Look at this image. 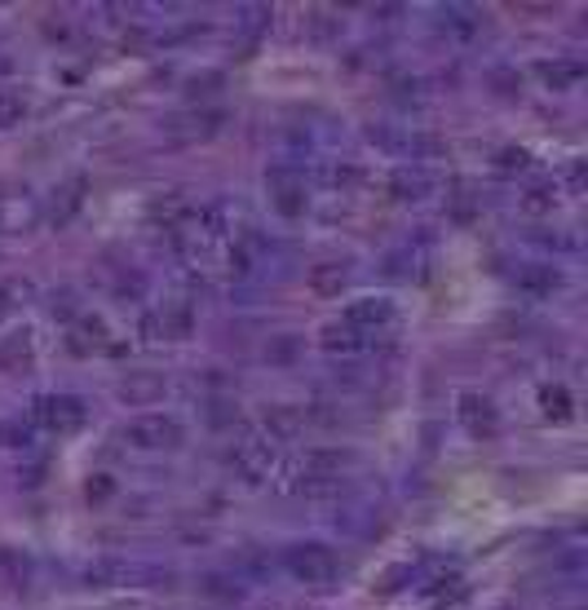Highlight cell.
Segmentation results:
<instances>
[{
    "instance_id": "obj_1",
    "label": "cell",
    "mask_w": 588,
    "mask_h": 610,
    "mask_svg": "<svg viewBox=\"0 0 588 610\" xmlns=\"http://www.w3.org/2000/svg\"><path fill=\"white\" fill-rule=\"evenodd\" d=\"M84 421H89V407L76 394H36L32 407H27V425L41 429V434H54V438H67V434L84 429Z\"/></svg>"
},
{
    "instance_id": "obj_2",
    "label": "cell",
    "mask_w": 588,
    "mask_h": 610,
    "mask_svg": "<svg viewBox=\"0 0 588 610\" xmlns=\"http://www.w3.org/2000/svg\"><path fill=\"white\" fill-rule=\"evenodd\" d=\"M279 566L297 579V584H332L336 575H341V557L327 549V544H319V540H297V544H288L284 553H279Z\"/></svg>"
},
{
    "instance_id": "obj_3",
    "label": "cell",
    "mask_w": 588,
    "mask_h": 610,
    "mask_svg": "<svg viewBox=\"0 0 588 610\" xmlns=\"http://www.w3.org/2000/svg\"><path fill=\"white\" fill-rule=\"evenodd\" d=\"M120 438L138 451H177L182 438H186V425L169 412H142L120 429Z\"/></svg>"
},
{
    "instance_id": "obj_4",
    "label": "cell",
    "mask_w": 588,
    "mask_h": 610,
    "mask_svg": "<svg viewBox=\"0 0 588 610\" xmlns=\"http://www.w3.org/2000/svg\"><path fill=\"white\" fill-rule=\"evenodd\" d=\"M45 221V208H41V195L32 186H0V239H19V234H32L36 226Z\"/></svg>"
},
{
    "instance_id": "obj_5",
    "label": "cell",
    "mask_w": 588,
    "mask_h": 610,
    "mask_svg": "<svg viewBox=\"0 0 588 610\" xmlns=\"http://www.w3.org/2000/svg\"><path fill=\"white\" fill-rule=\"evenodd\" d=\"M226 464L240 473L244 482H266L270 469H275V442L266 434H244V438H234L230 451H226Z\"/></svg>"
},
{
    "instance_id": "obj_6",
    "label": "cell",
    "mask_w": 588,
    "mask_h": 610,
    "mask_svg": "<svg viewBox=\"0 0 588 610\" xmlns=\"http://www.w3.org/2000/svg\"><path fill=\"white\" fill-rule=\"evenodd\" d=\"M266 191H270V208H275L279 217H288V221L305 217L310 191H305V173H301L297 164H275V169L266 173Z\"/></svg>"
},
{
    "instance_id": "obj_7",
    "label": "cell",
    "mask_w": 588,
    "mask_h": 610,
    "mask_svg": "<svg viewBox=\"0 0 588 610\" xmlns=\"http://www.w3.org/2000/svg\"><path fill=\"white\" fill-rule=\"evenodd\" d=\"M456 416H460V425H464V434H469V438H479V442L500 438V407H496L487 394H474V390L460 394Z\"/></svg>"
},
{
    "instance_id": "obj_8",
    "label": "cell",
    "mask_w": 588,
    "mask_h": 610,
    "mask_svg": "<svg viewBox=\"0 0 588 610\" xmlns=\"http://www.w3.org/2000/svg\"><path fill=\"white\" fill-rule=\"evenodd\" d=\"M368 142L385 156H434L438 142L425 138V134H412L407 125H394V119H385V125H368Z\"/></svg>"
},
{
    "instance_id": "obj_9",
    "label": "cell",
    "mask_w": 588,
    "mask_h": 610,
    "mask_svg": "<svg viewBox=\"0 0 588 610\" xmlns=\"http://www.w3.org/2000/svg\"><path fill=\"white\" fill-rule=\"evenodd\" d=\"M84 199H89V177H84V173H76V177H67V182H58V186H54V195H49V204H41V208H45V221H49L54 230H67V226L80 217Z\"/></svg>"
},
{
    "instance_id": "obj_10",
    "label": "cell",
    "mask_w": 588,
    "mask_h": 610,
    "mask_svg": "<svg viewBox=\"0 0 588 610\" xmlns=\"http://www.w3.org/2000/svg\"><path fill=\"white\" fill-rule=\"evenodd\" d=\"M341 323L359 327L364 336L377 341L381 332L394 327V301H390V297H359V301H349V306L341 310Z\"/></svg>"
},
{
    "instance_id": "obj_11",
    "label": "cell",
    "mask_w": 588,
    "mask_h": 610,
    "mask_svg": "<svg viewBox=\"0 0 588 610\" xmlns=\"http://www.w3.org/2000/svg\"><path fill=\"white\" fill-rule=\"evenodd\" d=\"M142 575H160L155 566L129 562V557H97L84 566V584L89 588H115V584H147Z\"/></svg>"
},
{
    "instance_id": "obj_12",
    "label": "cell",
    "mask_w": 588,
    "mask_h": 610,
    "mask_svg": "<svg viewBox=\"0 0 588 610\" xmlns=\"http://www.w3.org/2000/svg\"><path fill=\"white\" fill-rule=\"evenodd\" d=\"M359 464V456L355 451H345V447H310L297 464H292V473L288 477H345V469H355Z\"/></svg>"
},
{
    "instance_id": "obj_13",
    "label": "cell",
    "mask_w": 588,
    "mask_h": 610,
    "mask_svg": "<svg viewBox=\"0 0 588 610\" xmlns=\"http://www.w3.org/2000/svg\"><path fill=\"white\" fill-rule=\"evenodd\" d=\"M377 341L372 336H364L359 327H349V323H327L323 332H319V349L327 354V358H359V354H368Z\"/></svg>"
},
{
    "instance_id": "obj_14",
    "label": "cell",
    "mask_w": 588,
    "mask_h": 610,
    "mask_svg": "<svg viewBox=\"0 0 588 610\" xmlns=\"http://www.w3.org/2000/svg\"><path fill=\"white\" fill-rule=\"evenodd\" d=\"M305 421H310L305 407H297V403H270L266 416H262V434L270 442H292V438H301Z\"/></svg>"
},
{
    "instance_id": "obj_15",
    "label": "cell",
    "mask_w": 588,
    "mask_h": 610,
    "mask_svg": "<svg viewBox=\"0 0 588 610\" xmlns=\"http://www.w3.org/2000/svg\"><path fill=\"white\" fill-rule=\"evenodd\" d=\"M514 288H518L522 297H535V301H544V297H553V292L562 288V271H557L553 262H527V266H518V275H514Z\"/></svg>"
},
{
    "instance_id": "obj_16",
    "label": "cell",
    "mask_w": 588,
    "mask_h": 610,
    "mask_svg": "<svg viewBox=\"0 0 588 610\" xmlns=\"http://www.w3.org/2000/svg\"><path fill=\"white\" fill-rule=\"evenodd\" d=\"M67 345H71V354H102V349H111L106 319L102 314H76L71 332H67Z\"/></svg>"
},
{
    "instance_id": "obj_17",
    "label": "cell",
    "mask_w": 588,
    "mask_h": 610,
    "mask_svg": "<svg viewBox=\"0 0 588 610\" xmlns=\"http://www.w3.org/2000/svg\"><path fill=\"white\" fill-rule=\"evenodd\" d=\"M155 323H160V336L164 341H186L195 336V301L191 297H173L155 310Z\"/></svg>"
},
{
    "instance_id": "obj_18",
    "label": "cell",
    "mask_w": 588,
    "mask_h": 610,
    "mask_svg": "<svg viewBox=\"0 0 588 610\" xmlns=\"http://www.w3.org/2000/svg\"><path fill=\"white\" fill-rule=\"evenodd\" d=\"M36 362V336L27 332V327H19V332H10V336H0V372L5 377H19V372H27Z\"/></svg>"
},
{
    "instance_id": "obj_19",
    "label": "cell",
    "mask_w": 588,
    "mask_h": 610,
    "mask_svg": "<svg viewBox=\"0 0 588 610\" xmlns=\"http://www.w3.org/2000/svg\"><path fill=\"white\" fill-rule=\"evenodd\" d=\"M191 217H195V199H191L186 191H164V195L151 204V221H155L160 230H169V234H177Z\"/></svg>"
},
{
    "instance_id": "obj_20",
    "label": "cell",
    "mask_w": 588,
    "mask_h": 610,
    "mask_svg": "<svg viewBox=\"0 0 588 610\" xmlns=\"http://www.w3.org/2000/svg\"><path fill=\"white\" fill-rule=\"evenodd\" d=\"M164 377L160 372H129L120 385H115V399L129 403V407H147V403H160L164 399Z\"/></svg>"
},
{
    "instance_id": "obj_21",
    "label": "cell",
    "mask_w": 588,
    "mask_h": 610,
    "mask_svg": "<svg viewBox=\"0 0 588 610\" xmlns=\"http://www.w3.org/2000/svg\"><path fill=\"white\" fill-rule=\"evenodd\" d=\"M434 27H438L447 41L464 45V41H474V36L483 32V19H479V10H469V5H447V10H438Z\"/></svg>"
},
{
    "instance_id": "obj_22",
    "label": "cell",
    "mask_w": 588,
    "mask_h": 610,
    "mask_svg": "<svg viewBox=\"0 0 588 610\" xmlns=\"http://www.w3.org/2000/svg\"><path fill=\"white\" fill-rule=\"evenodd\" d=\"M429 191H434V177H429L420 164H403V169L390 173V195H394L399 204H420Z\"/></svg>"
},
{
    "instance_id": "obj_23",
    "label": "cell",
    "mask_w": 588,
    "mask_h": 610,
    "mask_svg": "<svg viewBox=\"0 0 588 610\" xmlns=\"http://www.w3.org/2000/svg\"><path fill=\"white\" fill-rule=\"evenodd\" d=\"M535 76L544 80V89H575V84H584V62L579 58H544V62H535Z\"/></svg>"
},
{
    "instance_id": "obj_24",
    "label": "cell",
    "mask_w": 588,
    "mask_h": 610,
    "mask_svg": "<svg viewBox=\"0 0 588 610\" xmlns=\"http://www.w3.org/2000/svg\"><path fill=\"white\" fill-rule=\"evenodd\" d=\"M305 284H310V292H314V297L332 301V297H341V292H345V284H349V262H319V266H310Z\"/></svg>"
},
{
    "instance_id": "obj_25",
    "label": "cell",
    "mask_w": 588,
    "mask_h": 610,
    "mask_svg": "<svg viewBox=\"0 0 588 610\" xmlns=\"http://www.w3.org/2000/svg\"><path fill=\"white\" fill-rule=\"evenodd\" d=\"M0 584L10 592H27L32 588V557L14 544H0Z\"/></svg>"
},
{
    "instance_id": "obj_26",
    "label": "cell",
    "mask_w": 588,
    "mask_h": 610,
    "mask_svg": "<svg viewBox=\"0 0 588 610\" xmlns=\"http://www.w3.org/2000/svg\"><path fill=\"white\" fill-rule=\"evenodd\" d=\"M221 125H226V111H195V115H177L169 134L182 142H195V138H212Z\"/></svg>"
},
{
    "instance_id": "obj_27",
    "label": "cell",
    "mask_w": 588,
    "mask_h": 610,
    "mask_svg": "<svg viewBox=\"0 0 588 610\" xmlns=\"http://www.w3.org/2000/svg\"><path fill=\"white\" fill-rule=\"evenodd\" d=\"M288 496L297 500H341L345 496V477H288Z\"/></svg>"
},
{
    "instance_id": "obj_28",
    "label": "cell",
    "mask_w": 588,
    "mask_h": 610,
    "mask_svg": "<svg viewBox=\"0 0 588 610\" xmlns=\"http://www.w3.org/2000/svg\"><path fill=\"white\" fill-rule=\"evenodd\" d=\"M27 115H32V102H27V93H23V89H14V84H0V134L19 129Z\"/></svg>"
},
{
    "instance_id": "obj_29",
    "label": "cell",
    "mask_w": 588,
    "mask_h": 610,
    "mask_svg": "<svg viewBox=\"0 0 588 610\" xmlns=\"http://www.w3.org/2000/svg\"><path fill=\"white\" fill-rule=\"evenodd\" d=\"M518 204H522L527 217H549L557 208V182H531Z\"/></svg>"
},
{
    "instance_id": "obj_30",
    "label": "cell",
    "mask_w": 588,
    "mask_h": 610,
    "mask_svg": "<svg viewBox=\"0 0 588 610\" xmlns=\"http://www.w3.org/2000/svg\"><path fill=\"white\" fill-rule=\"evenodd\" d=\"M540 412H544L553 425H566V421L575 416L570 390H566V385H544V390H540Z\"/></svg>"
},
{
    "instance_id": "obj_31",
    "label": "cell",
    "mask_w": 588,
    "mask_h": 610,
    "mask_svg": "<svg viewBox=\"0 0 588 610\" xmlns=\"http://www.w3.org/2000/svg\"><path fill=\"white\" fill-rule=\"evenodd\" d=\"M36 288H32V279H0V323H10L19 310H23V301L32 297Z\"/></svg>"
},
{
    "instance_id": "obj_32",
    "label": "cell",
    "mask_w": 588,
    "mask_h": 610,
    "mask_svg": "<svg viewBox=\"0 0 588 610\" xmlns=\"http://www.w3.org/2000/svg\"><path fill=\"white\" fill-rule=\"evenodd\" d=\"M319 177L332 186V191H349V186H359L364 182V169L359 164H327V169H319Z\"/></svg>"
},
{
    "instance_id": "obj_33",
    "label": "cell",
    "mask_w": 588,
    "mask_h": 610,
    "mask_svg": "<svg viewBox=\"0 0 588 610\" xmlns=\"http://www.w3.org/2000/svg\"><path fill=\"white\" fill-rule=\"evenodd\" d=\"M492 164H496V173H527L531 169V151L527 147H500Z\"/></svg>"
},
{
    "instance_id": "obj_34",
    "label": "cell",
    "mask_w": 588,
    "mask_h": 610,
    "mask_svg": "<svg viewBox=\"0 0 588 610\" xmlns=\"http://www.w3.org/2000/svg\"><path fill=\"white\" fill-rule=\"evenodd\" d=\"M111 292L120 297V301H138V297L147 292V279H142L138 271H115V284H111Z\"/></svg>"
},
{
    "instance_id": "obj_35",
    "label": "cell",
    "mask_w": 588,
    "mask_h": 610,
    "mask_svg": "<svg viewBox=\"0 0 588 610\" xmlns=\"http://www.w3.org/2000/svg\"><path fill=\"white\" fill-rule=\"evenodd\" d=\"M240 571H249L253 579H266V575L275 571V557L262 553V549H244V553H240Z\"/></svg>"
},
{
    "instance_id": "obj_36",
    "label": "cell",
    "mask_w": 588,
    "mask_h": 610,
    "mask_svg": "<svg viewBox=\"0 0 588 610\" xmlns=\"http://www.w3.org/2000/svg\"><path fill=\"white\" fill-rule=\"evenodd\" d=\"M84 496H89V505H106V500L115 496V477H111V473H93V477L84 482Z\"/></svg>"
},
{
    "instance_id": "obj_37",
    "label": "cell",
    "mask_w": 588,
    "mask_h": 610,
    "mask_svg": "<svg viewBox=\"0 0 588 610\" xmlns=\"http://www.w3.org/2000/svg\"><path fill=\"white\" fill-rule=\"evenodd\" d=\"M297 349H301V341H297V336H279V341H270V345H266V358H270V362H284V368H292Z\"/></svg>"
},
{
    "instance_id": "obj_38",
    "label": "cell",
    "mask_w": 588,
    "mask_h": 610,
    "mask_svg": "<svg viewBox=\"0 0 588 610\" xmlns=\"http://www.w3.org/2000/svg\"><path fill=\"white\" fill-rule=\"evenodd\" d=\"M49 314H54V319H76V292H71V288L54 292V301H49Z\"/></svg>"
},
{
    "instance_id": "obj_39",
    "label": "cell",
    "mask_w": 588,
    "mask_h": 610,
    "mask_svg": "<svg viewBox=\"0 0 588 610\" xmlns=\"http://www.w3.org/2000/svg\"><path fill=\"white\" fill-rule=\"evenodd\" d=\"M138 332H142V336H138V345H147V349H151V345H164V336H160V323H155V310H147V314H142Z\"/></svg>"
},
{
    "instance_id": "obj_40",
    "label": "cell",
    "mask_w": 588,
    "mask_h": 610,
    "mask_svg": "<svg viewBox=\"0 0 588 610\" xmlns=\"http://www.w3.org/2000/svg\"><path fill=\"white\" fill-rule=\"evenodd\" d=\"M240 416V407H234L230 399H208V421L212 425H221V421H234Z\"/></svg>"
},
{
    "instance_id": "obj_41",
    "label": "cell",
    "mask_w": 588,
    "mask_h": 610,
    "mask_svg": "<svg viewBox=\"0 0 588 610\" xmlns=\"http://www.w3.org/2000/svg\"><path fill=\"white\" fill-rule=\"evenodd\" d=\"M217 89H221V76H217V71H204V76L191 80L186 93H191V97H204V93H217Z\"/></svg>"
},
{
    "instance_id": "obj_42",
    "label": "cell",
    "mask_w": 588,
    "mask_h": 610,
    "mask_svg": "<svg viewBox=\"0 0 588 610\" xmlns=\"http://www.w3.org/2000/svg\"><path fill=\"white\" fill-rule=\"evenodd\" d=\"M10 71V54H0V76H5Z\"/></svg>"
},
{
    "instance_id": "obj_43",
    "label": "cell",
    "mask_w": 588,
    "mask_h": 610,
    "mask_svg": "<svg viewBox=\"0 0 588 610\" xmlns=\"http://www.w3.org/2000/svg\"><path fill=\"white\" fill-rule=\"evenodd\" d=\"M496 610H518V606H496Z\"/></svg>"
}]
</instances>
